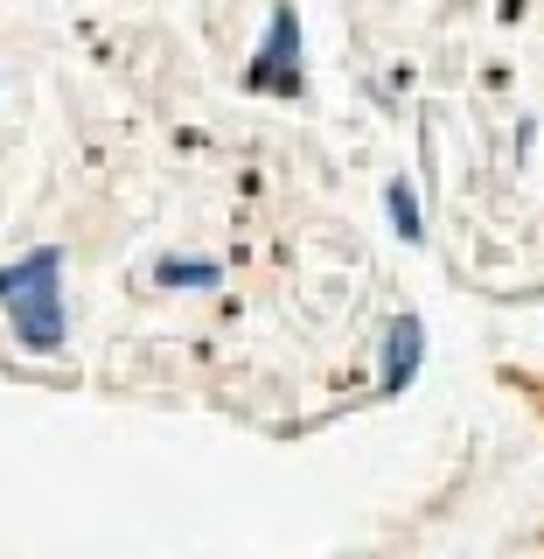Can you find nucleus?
<instances>
[{
	"mask_svg": "<svg viewBox=\"0 0 544 559\" xmlns=\"http://www.w3.org/2000/svg\"><path fill=\"white\" fill-rule=\"evenodd\" d=\"M419 364H426V322H419V314L406 308V314H391V329H384V357H377V392H384V399L412 392Z\"/></svg>",
	"mask_w": 544,
	"mask_h": 559,
	"instance_id": "3",
	"label": "nucleus"
},
{
	"mask_svg": "<svg viewBox=\"0 0 544 559\" xmlns=\"http://www.w3.org/2000/svg\"><path fill=\"white\" fill-rule=\"evenodd\" d=\"M154 280H161V287H182V294H203V287L223 280V266L217 259H196V252H161L154 259Z\"/></svg>",
	"mask_w": 544,
	"mask_h": 559,
	"instance_id": "4",
	"label": "nucleus"
},
{
	"mask_svg": "<svg viewBox=\"0 0 544 559\" xmlns=\"http://www.w3.org/2000/svg\"><path fill=\"white\" fill-rule=\"evenodd\" d=\"M384 210H391V231L406 238V245H419V238H426V210H419V189H412V175H391V182H384Z\"/></svg>",
	"mask_w": 544,
	"mask_h": 559,
	"instance_id": "5",
	"label": "nucleus"
},
{
	"mask_svg": "<svg viewBox=\"0 0 544 559\" xmlns=\"http://www.w3.org/2000/svg\"><path fill=\"white\" fill-rule=\"evenodd\" d=\"M0 308L28 357H57L70 343V308H63V245H35V252L0 266Z\"/></svg>",
	"mask_w": 544,
	"mask_h": 559,
	"instance_id": "1",
	"label": "nucleus"
},
{
	"mask_svg": "<svg viewBox=\"0 0 544 559\" xmlns=\"http://www.w3.org/2000/svg\"><path fill=\"white\" fill-rule=\"evenodd\" d=\"M244 84L252 92H273V98H301L307 92V35H301V8L293 0H279L266 35H258V57L244 70Z\"/></svg>",
	"mask_w": 544,
	"mask_h": 559,
	"instance_id": "2",
	"label": "nucleus"
}]
</instances>
